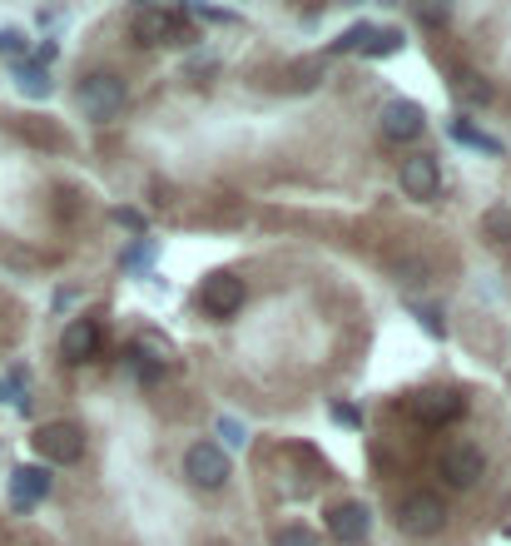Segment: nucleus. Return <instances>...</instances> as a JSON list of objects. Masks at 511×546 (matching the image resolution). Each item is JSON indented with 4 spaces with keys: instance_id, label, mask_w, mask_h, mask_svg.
<instances>
[{
    "instance_id": "15",
    "label": "nucleus",
    "mask_w": 511,
    "mask_h": 546,
    "mask_svg": "<svg viewBox=\"0 0 511 546\" xmlns=\"http://www.w3.org/2000/svg\"><path fill=\"white\" fill-rule=\"evenodd\" d=\"M15 75H20V90H25V95H40V100L50 95V75H45L40 65H20Z\"/></svg>"
},
{
    "instance_id": "6",
    "label": "nucleus",
    "mask_w": 511,
    "mask_h": 546,
    "mask_svg": "<svg viewBox=\"0 0 511 546\" xmlns=\"http://www.w3.org/2000/svg\"><path fill=\"white\" fill-rule=\"evenodd\" d=\"M437 472H442V482H447V487L467 492V487H477V482H482V472H487V457H482V447H472V442H457V447H447V452H442Z\"/></svg>"
},
{
    "instance_id": "14",
    "label": "nucleus",
    "mask_w": 511,
    "mask_h": 546,
    "mask_svg": "<svg viewBox=\"0 0 511 546\" xmlns=\"http://www.w3.org/2000/svg\"><path fill=\"white\" fill-rule=\"evenodd\" d=\"M482 229H487V239L511 244V209H487V214H482Z\"/></svg>"
},
{
    "instance_id": "1",
    "label": "nucleus",
    "mask_w": 511,
    "mask_h": 546,
    "mask_svg": "<svg viewBox=\"0 0 511 546\" xmlns=\"http://www.w3.org/2000/svg\"><path fill=\"white\" fill-rule=\"evenodd\" d=\"M75 100H80V115H85V120L105 125V120L125 115L129 90H125V80H120L115 70H95V75L80 80V95H75Z\"/></svg>"
},
{
    "instance_id": "13",
    "label": "nucleus",
    "mask_w": 511,
    "mask_h": 546,
    "mask_svg": "<svg viewBox=\"0 0 511 546\" xmlns=\"http://www.w3.org/2000/svg\"><path fill=\"white\" fill-rule=\"evenodd\" d=\"M50 497V472L45 467H15L10 472V502L15 507H35Z\"/></svg>"
},
{
    "instance_id": "7",
    "label": "nucleus",
    "mask_w": 511,
    "mask_h": 546,
    "mask_svg": "<svg viewBox=\"0 0 511 546\" xmlns=\"http://www.w3.org/2000/svg\"><path fill=\"white\" fill-rule=\"evenodd\" d=\"M129 35H134V45H184L189 40V30H179V15L174 10H159V5L139 10L134 25H129Z\"/></svg>"
},
{
    "instance_id": "16",
    "label": "nucleus",
    "mask_w": 511,
    "mask_h": 546,
    "mask_svg": "<svg viewBox=\"0 0 511 546\" xmlns=\"http://www.w3.org/2000/svg\"><path fill=\"white\" fill-rule=\"evenodd\" d=\"M397 45H402V35H397V30H373V35H368V45H363V55H392Z\"/></svg>"
},
{
    "instance_id": "21",
    "label": "nucleus",
    "mask_w": 511,
    "mask_h": 546,
    "mask_svg": "<svg viewBox=\"0 0 511 546\" xmlns=\"http://www.w3.org/2000/svg\"><path fill=\"white\" fill-rule=\"evenodd\" d=\"M219 437L229 442V447H244L249 437H244V422H234V417H219Z\"/></svg>"
},
{
    "instance_id": "2",
    "label": "nucleus",
    "mask_w": 511,
    "mask_h": 546,
    "mask_svg": "<svg viewBox=\"0 0 511 546\" xmlns=\"http://www.w3.org/2000/svg\"><path fill=\"white\" fill-rule=\"evenodd\" d=\"M229 452L219 447V442H194L189 452H184V477L199 487V492H219L224 482H229Z\"/></svg>"
},
{
    "instance_id": "3",
    "label": "nucleus",
    "mask_w": 511,
    "mask_h": 546,
    "mask_svg": "<svg viewBox=\"0 0 511 546\" xmlns=\"http://www.w3.org/2000/svg\"><path fill=\"white\" fill-rule=\"evenodd\" d=\"M397 527H402V537H437L447 527V502L432 492H412L397 507Z\"/></svg>"
},
{
    "instance_id": "10",
    "label": "nucleus",
    "mask_w": 511,
    "mask_h": 546,
    "mask_svg": "<svg viewBox=\"0 0 511 546\" xmlns=\"http://www.w3.org/2000/svg\"><path fill=\"white\" fill-rule=\"evenodd\" d=\"M328 532H333L343 546H363L368 542V532H373V517H368L363 502H338V507L328 512Z\"/></svg>"
},
{
    "instance_id": "17",
    "label": "nucleus",
    "mask_w": 511,
    "mask_h": 546,
    "mask_svg": "<svg viewBox=\"0 0 511 546\" xmlns=\"http://www.w3.org/2000/svg\"><path fill=\"white\" fill-rule=\"evenodd\" d=\"M273 546H318V532H308V527H283Z\"/></svg>"
},
{
    "instance_id": "19",
    "label": "nucleus",
    "mask_w": 511,
    "mask_h": 546,
    "mask_svg": "<svg viewBox=\"0 0 511 546\" xmlns=\"http://www.w3.org/2000/svg\"><path fill=\"white\" fill-rule=\"evenodd\" d=\"M368 35H373L368 25H353L343 40H333V55H343V50H363V45H368Z\"/></svg>"
},
{
    "instance_id": "12",
    "label": "nucleus",
    "mask_w": 511,
    "mask_h": 546,
    "mask_svg": "<svg viewBox=\"0 0 511 546\" xmlns=\"http://www.w3.org/2000/svg\"><path fill=\"white\" fill-rule=\"evenodd\" d=\"M95 348H100V328H95L90 318L65 323V333H60V353H65V363H90Z\"/></svg>"
},
{
    "instance_id": "24",
    "label": "nucleus",
    "mask_w": 511,
    "mask_h": 546,
    "mask_svg": "<svg viewBox=\"0 0 511 546\" xmlns=\"http://www.w3.org/2000/svg\"><path fill=\"white\" fill-rule=\"evenodd\" d=\"M115 224H125V229H144V219H139L134 209H115Z\"/></svg>"
},
{
    "instance_id": "18",
    "label": "nucleus",
    "mask_w": 511,
    "mask_h": 546,
    "mask_svg": "<svg viewBox=\"0 0 511 546\" xmlns=\"http://www.w3.org/2000/svg\"><path fill=\"white\" fill-rule=\"evenodd\" d=\"M457 95H467V100H477V105L492 100V90L482 85V75H457Z\"/></svg>"
},
{
    "instance_id": "4",
    "label": "nucleus",
    "mask_w": 511,
    "mask_h": 546,
    "mask_svg": "<svg viewBox=\"0 0 511 546\" xmlns=\"http://www.w3.org/2000/svg\"><path fill=\"white\" fill-rule=\"evenodd\" d=\"M244 298H249V288H244L239 273H209L204 288H199V308L209 318H234L244 308Z\"/></svg>"
},
{
    "instance_id": "26",
    "label": "nucleus",
    "mask_w": 511,
    "mask_h": 546,
    "mask_svg": "<svg viewBox=\"0 0 511 546\" xmlns=\"http://www.w3.org/2000/svg\"><path fill=\"white\" fill-rule=\"evenodd\" d=\"M0 50H20V35L15 30H0Z\"/></svg>"
},
{
    "instance_id": "11",
    "label": "nucleus",
    "mask_w": 511,
    "mask_h": 546,
    "mask_svg": "<svg viewBox=\"0 0 511 546\" xmlns=\"http://www.w3.org/2000/svg\"><path fill=\"white\" fill-rule=\"evenodd\" d=\"M402 194L407 199H432L437 189H442V174H437V159L432 154H412V159H402Z\"/></svg>"
},
{
    "instance_id": "25",
    "label": "nucleus",
    "mask_w": 511,
    "mask_h": 546,
    "mask_svg": "<svg viewBox=\"0 0 511 546\" xmlns=\"http://www.w3.org/2000/svg\"><path fill=\"white\" fill-rule=\"evenodd\" d=\"M293 80H298V85H318V65H298Z\"/></svg>"
},
{
    "instance_id": "5",
    "label": "nucleus",
    "mask_w": 511,
    "mask_h": 546,
    "mask_svg": "<svg viewBox=\"0 0 511 546\" xmlns=\"http://www.w3.org/2000/svg\"><path fill=\"white\" fill-rule=\"evenodd\" d=\"M35 452H40L45 462H55V467L80 462V452H85V432H80L75 422H45V427L35 432Z\"/></svg>"
},
{
    "instance_id": "8",
    "label": "nucleus",
    "mask_w": 511,
    "mask_h": 546,
    "mask_svg": "<svg viewBox=\"0 0 511 546\" xmlns=\"http://www.w3.org/2000/svg\"><path fill=\"white\" fill-rule=\"evenodd\" d=\"M402 408H407V417H417V422H427V427H442V422H457V417L467 412V398H462V393H447V388H427V393L407 398Z\"/></svg>"
},
{
    "instance_id": "9",
    "label": "nucleus",
    "mask_w": 511,
    "mask_h": 546,
    "mask_svg": "<svg viewBox=\"0 0 511 546\" xmlns=\"http://www.w3.org/2000/svg\"><path fill=\"white\" fill-rule=\"evenodd\" d=\"M378 125H383V139H392V144H412V139L422 135V125H427V110H422L417 100H387L383 115H378Z\"/></svg>"
},
{
    "instance_id": "23",
    "label": "nucleus",
    "mask_w": 511,
    "mask_h": 546,
    "mask_svg": "<svg viewBox=\"0 0 511 546\" xmlns=\"http://www.w3.org/2000/svg\"><path fill=\"white\" fill-rule=\"evenodd\" d=\"M417 20L422 25H447V10L442 5H427V10H417Z\"/></svg>"
},
{
    "instance_id": "20",
    "label": "nucleus",
    "mask_w": 511,
    "mask_h": 546,
    "mask_svg": "<svg viewBox=\"0 0 511 546\" xmlns=\"http://www.w3.org/2000/svg\"><path fill=\"white\" fill-rule=\"evenodd\" d=\"M452 139H462V144H477V149H497V139H487V135H477L467 120H457L452 125Z\"/></svg>"
},
{
    "instance_id": "22",
    "label": "nucleus",
    "mask_w": 511,
    "mask_h": 546,
    "mask_svg": "<svg viewBox=\"0 0 511 546\" xmlns=\"http://www.w3.org/2000/svg\"><path fill=\"white\" fill-rule=\"evenodd\" d=\"M422 318H427V328H432V338H447V323H442V313L437 308H417Z\"/></svg>"
}]
</instances>
